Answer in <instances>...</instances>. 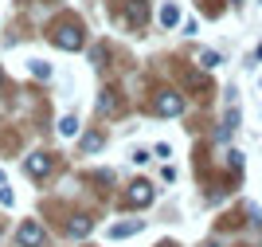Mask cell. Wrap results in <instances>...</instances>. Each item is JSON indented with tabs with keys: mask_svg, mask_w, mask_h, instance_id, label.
Masks as SVG:
<instances>
[{
	"mask_svg": "<svg viewBox=\"0 0 262 247\" xmlns=\"http://www.w3.org/2000/svg\"><path fill=\"white\" fill-rule=\"evenodd\" d=\"M129 161H133V165H145V161H149V153H145V149H133Z\"/></svg>",
	"mask_w": 262,
	"mask_h": 247,
	"instance_id": "9a60e30c",
	"label": "cell"
},
{
	"mask_svg": "<svg viewBox=\"0 0 262 247\" xmlns=\"http://www.w3.org/2000/svg\"><path fill=\"white\" fill-rule=\"evenodd\" d=\"M67 232H71V236H86V232H90V220H71Z\"/></svg>",
	"mask_w": 262,
	"mask_h": 247,
	"instance_id": "8fae6325",
	"label": "cell"
},
{
	"mask_svg": "<svg viewBox=\"0 0 262 247\" xmlns=\"http://www.w3.org/2000/svg\"><path fill=\"white\" fill-rule=\"evenodd\" d=\"M51 40L63 47V51H78L82 47V28H75V24H59L51 32Z\"/></svg>",
	"mask_w": 262,
	"mask_h": 247,
	"instance_id": "6da1fadb",
	"label": "cell"
},
{
	"mask_svg": "<svg viewBox=\"0 0 262 247\" xmlns=\"http://www.w3.org/2000/svg\"><path fill=\"white\" fill-rule=\"evenodd\" d=\"M16 239H20V247H39V243H43V227L35 224V220H28V224H20Z\"/></svg>",
	"mask_w": 262,
	"mask_h": 247,
	"instance_id": "3957f363",
	"label": "cell"
},
{
	"mask_svg": "<svg viewBox=\"0 0 262 247\" xmlns=\"http://www.w3.org/2000/svg\"><path fill=\"white\" fill-rule=\"evenodd\" d=\"M59 134H63V138H75V134H78V118H75V114H67V118L59 122Z\"/></svg>",
	"mask_w": 262,
	"mask_h": 247,
	"instance_id": "ba28073f",
	"label": "cell"
},
{
	"mask_svg": "<svg viewBox=\"0 0 262 247\" xmlns=\"http://www.w3.org/2000/svg\"><path fill=\"white\" fill-rule=\"evenodd\" d=\"M0 204H4V208H12V204H16V196H12V188H0Z\"/></svg>",
	"mask_w": 262,
	"mask_h": 247,
	"instance_id": "5bb4252c",
	"label": "cell"
},
{
	"mask_svg": "<svg viewBox=\"0 0 262 247\" xmlns=\"http://www.w3.org/2000/svg\"><path fill=\"white\" fill-rule=\"evenodd\" d=\"M28 67H32V75H35V79H51V67H47L43 59H32Z\"/></svg>",
	"mask_w": 262,
	"mask_h": 247,
	"instance_id": "30bf717a",
	"label": "cell"
},
{
	"mask_svg": "<svg viewBox=\"0 0 262 247\" xmlns=\"http://www.w3.org/2000/svg\"><path fill=\"white\" fill-rule=\"evenodd\" d=\"M176 20H180V8H176V4H164L161 8V24L164 28H176Z\"/></svg>",
	"mask_w": 262,
	"mask_h": 247,
	"instance_id": "52a82bcc",
	"label": "cell"
},
{
	"mask_svg": "<svg viewBox=\"0 0 262 247\" xmlns=\"http://www.w3.org/2000/svg\"><path fill=\"white\" fill-rule=\"evenodd\" d=\"M137 227H141V220H129V224H114V227H110V239H125V236H133Z\"/></svg>",
	"mask_w": 262,
	"mask_h": 247,
	"instance_id": "8992f818",
	"label": "cell"
},
{
	"mask_svg": "<svg viewBox=\"0 0 262 247\" xmlns=\"http://www.w3.org/2000/svg\"><path fill=\"white\" fill-rule=\"evenodd\" d=\"M125 204H129V208H145V204H153V184H149V181L129 184V193H125Z\"/></svg>",
	"mask_w": 262,
	"mask_h": 247,
	"instance_id": "7a4b0ae2",
	"label": "cell"
},
{
	"mask_svg": "<svg viewBox=\"0 0 262 247\" xmlns=\"http://www.w3.org/2000/svg\"><path fill=\"white\" fill-rule=\"evenodd\" d=\"M28 173H32V177L51 173V157H47V153H32V157H28Z\"/></svg>",
	"mask_w": 262,
	"mask_h": 247,
	"instance_id": "5b68a950",
	"label": "cell"
},
{
	"mask_svg": "<svg viewBox=\"0 0 262 247\" xmlns=\"http://www.w3.org/2000/svg\"><path fill=\"white\" fill-rule=\"evenodd\" d=\"M102 149V134H86L82 138V153H98Z\"/></svg>",
	"mask_w": 262,
	"mask_h": 247,
	"instance_id": "9c48e42d",
	"label": "cell"
},
{
	"mask_svg": "<svg viewBox=\"0 0 262 247\" xmlns=\"http://www.w3.org/2000/svg\"><path fill=\"white\" fill-rule=\"evenodd\" d=\"M184 110V98L172 94V90H164L161 98H157V114H164V118H172V114H180Z\"/></svg>",
	"mask_w": 262,
	"mask_h": 247,
	"instance_id": "277c9868",
	"label": "cell"
},
{
	"mask_svg": "<svg viewBox=\"0 0 262 247\" xmlns=\"http://www.w3.org/2000/svg\"><path fill=\"white\" fill-rule=\"evenodd\" d=\"M200 63L211 71V67H219V55H215V51H204V55H200Z\"/></svg>",
	"mask_w": 262,
	"mask_h": 247,
	"instance_id": "4fadbf2b",
	"label": "cell"
},
{
	"mask_svg": "<svg viewBox=\"0 0 262 247\" xmlns=\"http://www.w3.org/2000/svg\"><path fill=\"white\" fill-rule=\"evenodd\" d=\"M0 79H4V71H0Z\"/></svg>",
	"mask_w": 262,
	"mask_h": 247,
	"instance_id": "2e32d148",
	"label": "cell"
},
{
	"mask_svg": "<svg viewBox=\"0 0 262 247\" xmlns=\"http://www.w3.org/2000/svg\"><path fill=\"white\" fill-rule=\"evenodd\" d=\"M235 4H239V0H235Z\"/></svg>",
	"mask_w": 262,
	"mask_h": 247,
	"instance_id": "e0dca14e",
	"label": "cell"
},
{
	"mask_svg": "<svg viewBox=\"0 0 262 247\" xmlns=\"http://www.w3.org/2000/svg\"><path fill=\"white\" fill-rule=\"evenodd\" d=\"M129 20H133V24L145 20V4H141V0H133V4H129Z\"/></svg>",
	"mask_w": 262,
	"mask_h": 247,
	"instance_id": "7c38bea8",
	"label": "cell"
}]
</instances>
